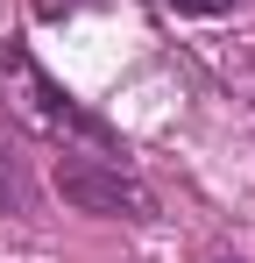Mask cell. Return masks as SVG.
<instances>
[{
    "instance_id": "cell-5",
    "label": "cell",
    "mask_w": 255,
    "mask_h": 263,
    "mask_svg": "<svg viewBox=\"0 0 255 263\" xmlns=\"http://www.w3.org/2000/svg\"><path fill=\"white\" fill-rule=\"evenodd\" d=\"M220 263H241V256H220Z\"/></svg>"
},
{
    "instance_id": "cell-4",
    "label": "cell",
    "mask_w": 255,
    "mask_h": 263,
    "mask_svg": "<svg viewBox=\"0 0 255 263\" xmlns=\"http://www.w3.org/2000/svg\"><path fill=\"white\" fill-rule=\"evenodd\" d=\"M177 14H227V7H241V0H170Z\"/></svg>"
},
{
    "instance_id": "cell-1",
    "label": "cell",
    "mask_w": 255,
    "mask_h": 263,
    "mask_svg": "<svg viewBox=\"0 0 255 263\" xmlns=\"http://www.w3.org/2000/svg\"><path fill=\"white\" fill-rule=\"evenodd\" d=\"M0 107H7L14 128L42 135V142H57V149H107V157H128L121 135L107 128L92 107H78L22 43H0Z\"/></svg>"
},
{
    "instance_id": "cell-3",
    "label": "cell",
    "mask_w": 255,
    "mask_h": 263,
    "mask_svg": "<svg viewBox=\"0 0 255 263\" xmlns=\"http://www.w3.org/2000/svg\"><path fill=\"white\" fill-rule=\"evenodd\" d=\"M36 206V185H29V164L14 157V142L0 135V214H29Z\"/></svg>"
},
{
    "instance_id": "cell-2",
    "label": "cell",
    "mask_w": 255,
    "mask_h": 263,
    "mask_svg": "<svg viewBox=\"0 0 255 263\" xmlns=\"http://www.w3.org/2000/svg\"><path fill=\"white\" fill-rule=\"evenodd\" d=\"M50 185L64 192V206L92 220H156V192L135 178L128 157H107V149H57Z\"/></svg>"
}]
</instances>
